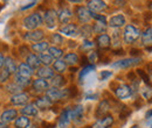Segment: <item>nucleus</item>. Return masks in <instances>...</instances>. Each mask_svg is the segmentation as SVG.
I'll use <instances>...</instances> for the list:
<instances>
[{"label":"nucleus","mask_w":152,"mask_h":128,"mask_svg":"<svg viewBox=\"0 0 152 128\" xmlns=\"http://www.w3.org/2000/svg\"><path fill=\"white\" fill-rule=\"evenodd\" d=\"M33 69L27 64V63H21L18 69H17V74L22 76V77H26V78H31L33 76Z\"/></svg>","instance_id":"obj_21"},{"label":"nucleus","mask_w":152,"mask_h":128,"mask_svg":"<svg viewBox=\"0 0 152 128\" xmlns=\"http://www.w3.org/2000/svg\"><path fill=\"white\" fill-rule=\"evenodd\" d=\"M48 48H49V44H48V42H46V41H40L38 43H34L33 46H32V49L34 50V51H37V53H43V51H46V50H48Z\"/></svg>","instance_id":"obj_33"},{"label":"nucleus","mask_w":152,"mask_h":128,"mask_svg":"<svg viewBox=\"0 0 152 128\" xmlns=\"http://www.w3.org/2000/svg\"><path fill=\"white\" fill-rule=\"evenodd\" d=\"M146 50H148L149 53H151V51H152V47H150V48H146Z\"/></svg>","instance_id":"obj_62"},{"label":"nucleus","mask_w":152,"mask_h":128,"mask_svg":"<svg viewBox=\"0 0 152 128\" xmlns=\"http://www.w3.org/2000/svg\"><path fill=\"white\" fill-rule=\"evenodd\" d=\"M10 77H11V73L8 72L6 69H4V70L0 72V83H5V82H7Z\"/></svg>","instance_id":"obj_44"},{"label":"nucleus","mask_w":152,"mask_h":128,"mask_svg":"<svg viewBox=\"0 0 152 128\" xmlns=\"http://www.w3.org/2000/svg\"><path fill=\"white\" fill-rule=\"evenodd\" d=\"M150 128H152V121L150 122Z\"/></svg>","instance_id":"obj_64"},{"label":"nucleus","mask_w":152,"mask_h":128,"mask_svg":"<svg viewBox=\"0 0 152 128\" xmlns=\"http://www.w3.org/2000/svg\"><path fill=\"white\" fill-rule=\"evenodd\" d=\"M96 44L102 50L109 49L110 46H111V38L108 34H101V35L96 37Z\"/></svg>","instance_id":"obj_11"},{"label":"nucleus","mask_w":152,"mask_h":128,"mask_svg":"<svg viewBox=\"0 0 152 128\" xmlns=\"http://www.w3.org/2000/svg\"><path fill=\"white\" fill-rule=\"evenodd\" d=\"M4 61H5V57L2 55V53H0V69L4 67Z\"/></svg>","instance_id":"obj_54"},{"label":"nucleus","mask_w":152,"mask_h":128,"mask_svg":"<svg viewBox=\"0 0 152 128\" xmlns=\"http://www.w3.org/2000/svg\"><path fill=\"white\" fill-rule=\"evenodd\" d=\"M107 4L103 1V0H89L88 1V5H87V8L90 11V12H94V13H99V12H103L107 9Z\"/></svg>","instance_id":"obj_8"},{"label":"nucleus","mask_w":152,"mask_h":128,"mask_svg":"<svg viewBox=\"0 0 152 128\" xmlns=\"http://www.w3.org/2000/svg\"><path fill=\"white\" fill-rule=\"evenodd\" d=\"M67 64H66V62L63 61V59H56V61H54V63H53V70L54 71H56L58 74H62V73L64 72L66 70H67Z\"/></svg>","instance_id":"obj_29"},{"label":"nucleus","mask_w":152,"mask_h":128,"mask_svg":"<svg viewBox=\"0 0 152 128\" xmlns=\"http://www.w3.org/2000/svg\"><path fill=\"white\" fill-rule=\"evenodd\" d=\"M110 103L107 100V99H103L99 104H98V106H97V108H96V112H95V116L96 118H103V116H105V115H108V113H109V111H110Z\"/></svg>","instance_id":"obj_10"},{"label":"nucleus","mask_w":152,"mask_h":128,"mask_svg":"<svg viewBox=\"0 0 152 128\" xmlns=\"http://www.w3.org/2000/svg\"><path fill=\"white\" fill-rule=\"evenodd\" d=\"M66 83H67V80H66V78L62 74H54V77L50 80L52 88H56V89L63 88L66 85Z\"/></svg>","instance_id":"obj_26"},{"label":"nucleus","mask_w":152,"mask_h":128,"mask_svg":"<svg viewBox=\"0 0 152 128\" xmlns=\"http://www.w3.org/2000/svg\"><path fill=\"white\" fill-rule=\"evenodd\" d=\"M131 128H138V126H137V125H134V126H132Z\"/></svg>","instance_id":"obj_63"},{"label":"nucleus","mask_w":152,"mask_h":128,"mask_svg":"<svg viewBox=\"0 0 152 128\" xmlns=\"http://www.w3.org/2000/svg\"><path fill=\"white\" fill-rule=\"evenodd\" d=\"M28 101H29V97L25 92H20V93H17V94H13L12 98H11V103L13 105H17V106L27 105Z\"/></svg>","instance_id":"obj_12"},{"label":"nucleus","mask_w":152,"mask_h":128,"mask_svg":"<svg viewBox=\"0 0 152 128\" xmlns=\"http://www.w3.org/2000/svg\"><path fill=\"white\" fill-rule=\"evenodd\" d=\"M39 59H40L41 64H43V67H49L50 64L54 63V58L49 54H40L39 55Z\"/></svg>","instance_id":"obj_35"},{"label":"nucleus","mask_w":152,"mask_h":128,"mask_svg":"<svg viewBox=\"0 0 152 128\" xmlns=\"http://www.w3.org/2000/svg\"><path fill=\"white\" fill-rule=\"evenodd\" d=\"M142 62L140 57H129V58H123L117 62L113 63V68L115 69H130L136 65H138Z\"/></svg>","instance_id":"obj_3"},{"label":"nucleus","mask_w":152,"mask_h":128,"mask_svg":"<svg viewBox=\"0 0 152 128\" xmlns=\"http://www.w3.org/2000/svg\"><path fill=\"white\" fill-rule=\"evenodd\" d=\"M15 118H17V111L14 110V108H10V110H6L5 112L1 113L0 121L5 122V124H8V122L13 121Z\"/></svg>","instance_id":"obj_22"},{"label":"nucleus","mask_w":152,"mask_h":128,"mask_svg":"<svg viewBox=\"0 0 152 128\" xmlns=\"http://www.w3.org/2000/svg\"><path fill=\"white\" fill-rule=\"evenodd\" d=\"M43 36H45V34L42 30L35 29V30H31V32L26 33L23 37H25V40H27L29 42H40L43 38Z\"/></svg>","instance_id":"obj_17"},{"label":"nucleus","mask_w":152,"mask_h":128,"mask_svg":"<svg viewBox=\"0 0 152 128\" xmlns=\"http://www.w3.org/2000/svg\"><path fill=\"white\" fill-rule=\"evenodd\" d=\"M78 34H81L83 37H86V40L93 34V27L89 25H83L80 29H78Z\"/></svg>","instance_id":"obj_37"},{"label":"nucleus","mask_w":152,"mask_h":128,"mask_svg":"<svg viewBox=\"0 0 152 128\" xmlns=\"http://www.w3.org/2000/svg\"><path fill=\"white\" fill-rule=\"evenodd\" d=\"M107 32V25L105 23H102V22H96L95 25L93 26V33L95 34H105Z\"/></svg>","instance_id":"obj_38"},{"label":"nucleus","mask_w":152,"mask_h":128,"mask_svg":"<svg viewBox=\"0 0 152 128\" xmlns=\"http://www.w3.org/2000/svg\"><path fill=\"white\" fill-rule=\"evenodd\" d=\"M47 51H48L49 55L52 56L53 58H55V59H60V58L63 56L62 49H60V48H57V47H49Z\"/></svg>","instance_id":"obj_36"},{"label":"nucleus","mask_w":152,"mask_h":128,"mask_svg":"<svg viewBox=\"0 0 152 128\" xmlns=\"http://www.w3.org/2000/svg\"><path fill=\"white\" fill-rule=\"evenodd\" d=\"M67 91H68V98H74L78 93V90H77L76 86H72V88L67 89Z\"/></svg>","instance_id":"obj_47"},{"label":"nucleus","mask_w":152,"mask_h":128,"mask_svg":"<svg viewBox=\"0 0 152 128\" xmlns=\"http://www.w3.org/2000/svg\"><path fill=\"white\" fill-rule=\"evenodd\" d=\"M149 8L152 11V1H150V2H149Z\"/></svg>","instance_id":"obj_61"},{"label":"nucleus","mask_w":152,"mask_h":128,"mask_svg":"<svg viewBox=\"0 0 152 128\" xmlns=\"http://www.w3.org/2000/svg\"><path fill=\"white\" fill-rule=\"evenodd\" d=\"M15 83L19 84L21 88H26L32 82H31V78H26V77H22V76H19V74L15 73Z\"/></svg>","instance_id":"obj_39"},{"label":"nucleus","mask_w":152,"mask_h":128,"mask_svg":"<svg viewBox=\"0 0 152 128\" xmlns=\"http://www.w3.org/2000/svg\"><path fill=\"white\" fill-rule=\"evenodd\" d=\"M136 73H137V76L144 82V84H145L146 86H151L150 76H149V73L146 72L145 70H143V69H137V70H136Z\"/></svg>","instance_id":"obj_34"},{"label":"nucleus","mask_w":152,"mask_h":128,"mask_svg":"<svg viewBox=\"0 0 152 128\" xmlns=\"http://www.w3.org/2000/svg\"><path fill=\"white\" fill-rule=\"evenodd\" d=\"M113 76V72L111 71H108V70H103L99 73V79L101 80H107L108 78H110Z\"/></svg>","instance_id":"obj_46"},{"label":"nucleus","mask_w":152,"mask_h":128,"mask_svg":"<svg viewBox=\"0 0 152 128\" xmlns=\"http://www.w3.org/2000/svg\"><path fill=\"white\" fill-rule=\"evenodd\" d=\"M114 92L116 94V97L121 100H124V99H129L131 98L133 94L132 88L128 84H117V86L114 89Z\"/></svg>","instance_id":"obj_5"},{"label":"nucleus","mask_w":152,"mask_h":128,"mask_svg":"<svg viewBox=\"0 0 152 128\" xmlns=\"http://www.w3.org/2000/svg\"><path fill=\"white\" fill-rule=\"evenodd\" d=\"M119 4L125 5V1H124V0H116V1H115V5H119Z\"/></svg>","instance_id":"obj_57"},{"label":"nucleus","mask_w":152,"mask_h":128,"mask_svg":"<svg viewBox=\"0 0 152 128\" xmlns=\"http://www.w3.org/2000/svg\"><path fill=\"white\" fill-rule=\"evenodd\" d=\"M78 56L76 55L75 53H68L67 55L64 56V62H66V64L67 65H70V67H74L76 65L77 63H78Z\"/></svg>","instance_id":"obj_32"},{"label":"nucleus","mask_w":152,"mask_h":128,"mask_svg":"<svg viewBox=\"0 0 152 128\" xmlns=\"http://www.w3.org/2000/svg\"><path fill=\"white\" fill-rule=\"evenodd\" d=\"M46 97L54 104L56 101H60L61 99L68 98V91H67V89L60 90V89H56V88H49L46 91Z\"/></svg>","instance_id":"obj_4"},{"label":"nucleus","mask_w":152,"mask_h":128,"mask_svg":"<svg viewBox=\"0 0 152 128\" xmlns=\"http://www.w3.org/2000/svg\"><path fill=\"white\" fill-rule=\"evenodd\" d=\"M37 4V0H33L32 2H29V4H27V5H25V6H22L20 9L21 11H26V9H28V8H31V7H33L34 5Z\"/></svg>","instance_id":"obj_52"},{"label":"nucleus","mask_w":152,"mask_h":128,"mask_svg":"<svg viewBox=\"0 0 152 128\" xmlns=\"http://www.w3.org/2000/svg\"><path fill=\"white\" fill-rule=\"evenodd\" d=\"M37 74H38L39 78H42V79H52L55 74V71L49 68V67H40L37 71Z\"/></svg>","instance_id":"obj_15"},{"label":"nucleus","mask_w":152,"mask_h":128,"mask_svg":"<svg viewBox=\"0 0 152 128\" xmlns=\"http://www.w3.org/2000/svg\"><path fill=\"white\" fill-rule=\"evenodd\" d=\"M70 71H72V72H76V71H77V68H74V67H72V68H70Z\"/></svg>","instance_id":"obj_60"},{"label":"nucleus","mask_w":152,"mask_h":128,"mask_svg":"<svg viewBox=\"0 0 152 128\" xmlns=\"http://www.w3.org/2000/svg\"><path fill=\"white\" fill-rule=\"evenodd\" d=\"M78 63H80L82 67H87V65H89L88 57H87V56H81L80 59H78Z\"/></svg>","instance_id":"obj_49"},{"label":"nucleus","mask_w":152,"mask_h":128,"mask_svg":"<svg viewBox=\"0 0 152 128\" xmlns=\"http://www.w3.org/2000/svg\"><path fill=\"white\" fill-rule=\"evenodd\" d=\"M76 17L78 19V21L82 23H88L91 20L90 11L84 6H80L76 8Z\"/></svg>","instance_id":"obj_9"},{"label":"nucleus","mask_w":152,"mask_h":128,"mask_svg":"<svg viewBox=\"0 0 152 128\" xmlns=\"http://www.w3.org/2000/svg\"><path fill=\"white\" fill-rule=\"evenodd\" d=\"M43 22L46 23L47 28H49V29L55 28L56 22H57V13L54 9H48V11H46L45 14H43Z\"/></svg>","instance_id":"obj_6"},{"label":"nucleus","mask_w":152,"mask_h":128,"mask_svg":"<svg viewBox=\"0 0 152 128\" xmlns=\"http://www.w3.org/2000/svg\"><path fill=\"white\" fill-rule=\"evenodd\" d=\"M26 63L34 70V69H39L41 67V62L39 59V56L35 54H29L27 56V59H26Z\"/></svg>","instance_id":"obj_27"},{"label":"nucleus","mask_w":152,"mask_h":128,"mask_svg":"<svg viewBox=\"0 0 152 128\" xmlns=\"http://www.w3.org/2000/svg\"><path fill=\"white\" fill-rule=\"evenodd\" d=\"M21 113L25 116H37L39 113L38 107L35 106V104H27L23 106V108H21Z\"/></svg>","instance_id":"obj_24"},{"label":"nucleus","mask_w":152,"mask_h":128,"mask_svg":"<svg viewBox=\"0 0 152 128\" xmlns=\"http://www.w3.org/2000/svg\"><path fill=\"white\" fill-rule=\"evenodd\" d=\"M19 51H20V55L23 56V57H27V56L29 55V49H28L27 46H21Z\"/></svg>","instance_id":"obj_48"},{"label":"nucleus","mask_w":152,"mask_h":128,"mask_svg":"<svg viewBox=\"0 0 152 128\" xmlns=\"http://www.w3.org/2000/svg\"><path fill=\"white\" fill-rule=\"evenodd\" d=\"M146 68H148V70H149V71H146V72L152 74V63H148V64H146Z\"/></svg>","instance_id":"obj_55"},{"label":"nucleus","mask_w":152,"mask_h":128,"mask_svg":"<svg viewBox=\"0 0 152 128\" xmlns=\"http://www.w3.org/2000/svg\"><path fill=\"white\" fill-rule=\"evenodd\" d=\"M87 57H88L89 63H95L96 61L98 59V53L97 51H90L89 55L87 56Z\"/></svg>","instance_id":"obj_45"},{"label":"nucleus","mask_w":152,"mask_h":128,"mask_svg":"<svg viewBox=\"0 0 152 128\" xmlns=\"http://www.w3.org/2000/svg\"><path fill=\"white\" fill-rule=\"evenodd\" d=\"M4 67L5 69L11 73H17V65H15V62L12 57H6L5 61H4Z\"/></svg>","instance_id":"obj_28"},{"label":"nucleus","mask_w":152,"mask_h":128,"mask_svg":"<svg viewBox=\"0 0 152 128\" xmlns=\"http://www.w3.org/2000/svg\"><path fill=\"white\" fill-rule=\"evenodd\" d=\"M72 119H70V108H66L61 113L58 118V127L60 128H67L69 126Z\"/></svg>","instance_id":"obj_16"},{"label":"nucleus","mask_w":152,"mask_h":128,"mask_svg":"<svg viewBox=\"0 0 152 128\" xmlns=\"http://www.w3.org/2000/svg\"><path fill=\"white\" fill-rule=\"evenodd\" d=\"M35 106L38 107V110H48V108H50L52 106H53V103L45 95V97H39L38 99L35 100Z\"/></svg>","instance_id":"obj_23"},{"label":"nucleus","mask_w":152,"mask_h":128,"mask_svg":"<svg viewBox=\"0 0 152 128\" xmlns=\"http://www.w3.org/2000/svg\"><path fill=\"white\" fill-rule=\"evenodd\" d=\"M68 1H70V2H73V4H81L83 0H68Z\"/></svg>","instance_id":"obj_59"},{"label":"nucleus","mask_w":152,"mask_h":128,"mask_svg":"<svg viewBox=\"0 0 152 128\" xmlns=\"http://www.w3.org/2000/svg\"><path fill=\"white\" fill-rule=\"evenodd\" d=\"M145 116H146V119H151L152 118V108L150 111H148V112H146Z\"/></svg>","instance_id":"obj_56"},{"label":"nucleus","mask_w":152,"mask_h":128,"mask_svg":"<svg viewBox=\"0 0 152 128\" xmlns=\"http://www.w3.org/2000/svg\"><path fill=\"white\" fill-rule=\"evenodd\" d=\"M52 42L54 43V44H56V46H60V44H62L63 43V37L61 36V34H57V33H55V34H53L52 35Z\"/></svg>","instance_id":"obj_43"},{"label":"nucleus","mask_w":152,"mask_h":128,"mask_svg":"<svg viewBox=\"0 0 152 128\" xmlns=\"http://www.w3.org/2000/svg\"><path fill=\"white\" fill-rule=\"evenodd\" d=\"M42 23H43V18L39 13H33L23 20V27L29 30H35Z\"/></svg>","instance_id":"obj_2"},{"label":"nucleus","mask_w":152,"mask_h":128,"mask_svg":"<svg viewBox=\"0 0 152 128\" xmlns=\"http://www.w3.org/2000/svg\"><path fill=\"white\" fill-rule=\"evenodd\" d=\"M32 86L37 92H46L49 89V83L46 79L38 78L32 83Z\"/></svg>","instance_id":"obj_19"},{"label":"nucleus","mask_w":152,"mask_h":128,"mask_svg":"<svg viewBox=\"0 0 152 128\" xmlns=\"http://www.w3.org/2000/svg\"><path fill=\"white\" fill-rule=\"evenodd\" d=\"M42 128H54L55 126L53 125V124H47V122H42Z\"/></svg>","instance_id":"obj_53"},{"label":"nucleus","mask_w":152,"mask_h":128,"mask_svg":"<svg viewBox=\"0 0 152 128\" xmlns=\"http://www.w3.org/2000/svg\"><path fill=\"white\" fill-rule=\"evenodd\" d=\"M90 15H91V19H95L97 22H102V23L107 25V18L104 15H101V14L94 13V12H90Z\"/></svg>","instance_id":"obj_42"},{"label":"nucleus","mask_w":152,"mask_h":128,"mask_svg":"<svg viewBox=\"0 0 152 128\" xmlns=\"http://www.w3.org/2000/svg\"><path fill=\"white\" fill-rule=\"evenodd\" d=\"M60 33L61 34H64L66 36L75 37L78 35V28H77V26L74 25V23H67L66 26H63L60 29Z\"/></svg>","instance_id":"obj_13"},{"label":"nucleus","mask_w":152,"mask_h":128,"mask_svg":"<svg viewBox=\"0 0 152 128\" xmlns=\"http://www.w3.org/2000/svg\"><path fill=\"white\" fill-rule=\"evenodd\" d=\"M93 47H94V43H93L91 41L84 40V42H83V44H82V48H83V49H91Z\"/></svg>","instance_id":"obj_50"},{"label":"nucleus","mask_w":152,"mask_h":128,"mask_svg":"<svg viewBox=\"0 0 152 128\" xmlns=\"http://www.w3.org/2000/svg\"><path fill=\"white\" fill-rule=\"evenodd\" d=\"M125 22H126V20H125V17L123 14H117V15H114L109 20L108 25L111 28H121L125 25Z\"/></svg>","instance_id":"obj_14"},{"label":"nucleus","mask_w":152,"mask_h":128,"mask_svg":"<svg viewBox=\"0 0 152 128\" xmlns=\"http://www.w3.org/2000/svg\"><path fill=\"white\" fill-rule=\"evenodd\" d=\"M94 70H95V65H94V64H89V65H87V67H83V69L80 71L78 80H80L81 83H83L84 78H86V77H87L90 72H93Z\"/></svg>","instance_id":"obj_31"},{"label":"nucleus","mask_w":152,"mask_h":128,"mask_svg":"<svg viewBox=\"0 0 152 128\" xmlns=\"http://www.w3.org/2000/svg\"><path fill=\"white\" fill-rule=\"evenodd\" d=\"M142 43L146 47V48H150L152 47V28H146L142 34Z\"/></svg>","instance_id":"obj_25"},{"label":"nucleus","mask_w":152,"mask_h":128,"mask_svg":"<svg viewBox=\"0 0 152 128\" xmlns=\"http://www.w3.org/2000/svg\"><path fill=\"white\" fill-rule=\"evenodd\" d=\"M140 37V30L132 25H128L123 33V40L126 44H131Z\"/></svg>","instance_id":"obj_1"},{"label":"nucleus","mask_w":152,"mask_h":128,"mask_svg":"<svg viewBox=\"0 0 152 128\" xmlns=\"http://www.w3.org/2000/svg\"><path fill=\"white\" fill-rule=\"evenodd\" d=\"M130 114H131V111H130V108H129L128 106H123V107L121 108V112H119V119L124 120V119H126V118H128Z\"/></svg>","instance_id":"obj_41"},{"label":"nucleus","mask_w":152,"mask_h":128,"mask_svg":"<svg viewBox=\"0 0 152 128\" xmlns=\"http://www.w3.org/2000/svg\"><path fill=\"white\" fill-rule=\"evenodd\" d=\"M83 113H84V108L82 105H77L75 107L70 108V119L72 121H75V122H78L82 120L83 118Z\"/></svg>","instance_id":"obj_18"},{"label":"nucleus","mask_w":152,"mask_h":128,"mask_svg":"<svg viewBox=\"0 0 152 128\" xmlns=\"http://www.w3.org/2000/svg\"><path fill=\"white\" fill-rule=\"evenodd\" d=\"M29 126H31V120L27 116L21 115L15 119V127L17 128H28Z\"/></svg>","instance_id":"obj_30"},{"label":"nucleus","mask_w":152,"mask_h":128,"mask_svg":"<svg viewBox=\"0 0 152 128\" xmlns=\"http://www.w3.org/2000/svg\"><path fill=\"white\" fill-rule=\"evenodd\" d=\"M72 18H73V13H72V11L68 9V8H62V9L57 13V19H58V21H60L61 23H63V25L69 23V21L72 20Z\"/></svg>","instance_id":"obj_20"},{"label":"nucleus","mask_w":152,"mask_h":128,"mask_svg":"<svg viewBox=\"0 0 152 128\" xmlns=\"http://www.w3.org/2000/svg\"><path fill=\"white\" fill-rule=\"evenodd\" d=\"M22 89H23V88H21L19 84H17L15 82H14V83H11V84H8V85L6 86V90H7V92L13 93V94L20 93V92L22 91Z\"/></svg>","instance_id":"obj_40"},{"label":"nucleus","mask_w":152,"mask_h":128,"mask_svg":"<svg viewBox=\"0 0 152 128\" xmlns=\"http://www.w3.org/2000/svg\"><path fill=\"white\" fill-rule=\"evenodd\" d=\"M115 120L111 114H108L101 119H98L96 122H94L89 128H110L114 125Z\"/></svg>","instance_id":"obj_7"},{"label":"nucleus","mask_w":152,"mask_h":128,"mask_svg":"<svg viewBox=\"0 0 152 128\" xmlns=\"http://www.w3.org/2000/svg\"><path fill=\"white\" fill-rule=\"evenodd\" d=\"M130 55L132 56V57H139V56L142 55V50L140 49H131L130 50Z\"/></svg>","instance_id":"obj_51"},{"label":"nucleus","mask_w":152,"mask_h":128,"mask_svg":"<svg viewBox=\"0 0 152 128\" xmlns=\"http://www.w3.org/2000/svg\"><path fill=\"white\" fill-rule=\"evenodd\" d=\"M0 128H10V126H8L7 124H5V122H1V121H0Z\"/></svg>","instance_id":"obj_58"}]
</instances>
